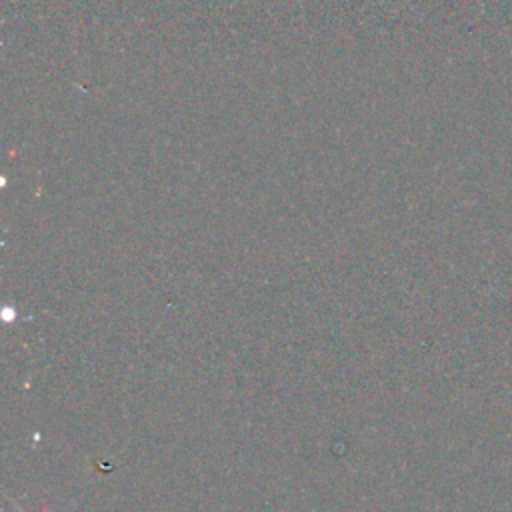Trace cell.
Here are the masks:
<instances>
[{
  "label": "cell",
  "mask_w": 512,
  "mask_h": 512,
  "mask_svg": "<svg viewBox=\"0 0 512 512\" xmlns=\"http://www.w3.org/2000/svg\"><path fill=\"white\" fill-rule=\"evenodd\" d=\"M8 500H10V502H12V506H14V508H16V510H18V512H26V510H24V508H20V506H18V504H16V502H14V500H12V498H8ZM40 512H50V510H48V508H42V510H40Z\"/></svg>",
  "instance_id": "6da1fadb"
}]
</instances>
